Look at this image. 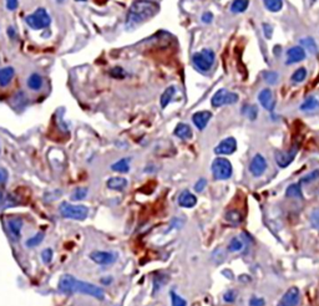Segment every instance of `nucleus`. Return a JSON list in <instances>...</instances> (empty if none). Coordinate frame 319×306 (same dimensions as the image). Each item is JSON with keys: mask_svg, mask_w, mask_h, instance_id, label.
<instances>
[{"mask_svg": "<svg viewBox=\"0 0 319 306\" xmlns=\"http://www.w3.org/2000/svg\"><path fill=\"white\" fill-rule=\"evenodd\" d=\"M59 291L64 294H83V295L92 296L95 299L102 300L105 298V291L100 286L93 285V284L85 283L79 279L74 278L73 275H62L57 284Z\"/></svg>", "mask_w": 319, "mask_h": 306, "instance_id": "nucleus-1", "label": "nucleus"}, {"mask_svg": "<svg viewBox=\"0 0 319 306\" xmlns=\"http://www.w3.org/2000/svg\"><path fill=\"white\" fill-rule=\"evenodd\" d=\"M158 10H160V6L152 0H135L127 13L126 25L129 28L140 25L153 18L158 13Z\"/></svg>", "mask_w": 319, "mask_h": 306, "instance_id": "nucleus-2", "label": "nucleus"}, {"mask_svg": "<svg viewBox=\"0 0 319 306\" xmlns=\"http://www.w3.org/2000/svg\"><path fill=\"white\" fill-rule=\"evenodd\" d=\"M59 212L61 217L66 219H74V221H85L89 216V208L81 204H70L64 202L60 204Z\"/></svg>", "mask_w": 319, "mask_h": 306, "instance_id": "nucleus-3", "label": "nucleus"}, {"mask_svg": "<svg viewBox=\"0 0 319 306\" xmlns=\"http://www.w3.org/2000/svg\"><path fill=\"white\" fill-rule=\"evenodd\" d=\"M25 23L33 30H42L51 24V18H50L46 9L39 8L33 14H29L28 16H25Z\"/></svg>", "mask_w": 319, "mask_h": 306, "instance_id": "nucleus-4", "label": "nucleus"}, {"mask_svg": "<svg viewBox=\"0 0 319 306\" xmlns=\"http://www.w3.org/2000/svg\"><path fill=\"white\" fill-rule=\"evenodd\" d=\"M215 52L211 49H203L192 56V64L201 73H207L215 64Z\"/></svg>", "mask_w": 319, "mask_h": 306, "instance_id": "nucleus-5", "label": "nucleus"}, {"mask_svg": "<svg viewBox=\"0 0 319 306\" xmlns=\"http://www.w3.org/2000/svg\"><path fill=\"white\" fill-rule=\"evenodd\" d=\"M211 171H212L213 178L215 179H217V181H226V179L231 178L233 168H232V163L228 159L223 158V157H217L212 162Z\"/></svg>", "mask_w": 319, "mask_h": 306, "instance_id": "nucleus-6", "label": "nucleus"}, {"mask_svg": "<svg viewBox=\"0 0 319 306\" xmlns=\"http://www.w3.org/2000/svg\"><path fill=\"white\" fill-rule=\"evenodd\" d=\"M238 101V95L234 92H229L226 88H221L213 95L211 104L213 107H221L225 105H233Z\"/></svg>", "mask_w": 319, "mask_h": 306, "instance_id": "nucleus-7", "label": "nucleus"}, {"mask_svg": "<svg viewBox=\"0 0 319 306\" xmlns=\"http://www.w3.org/2000/svg\"><path fill=\"white\" fill-rule=\"evenodd\" d=\"M299 300H301V291L296 286H292L283 294L277 306H298Z\"/></svg>", "mask_w": 319, "mask_h": 306, "instance_id": "nucleus-8", "label": "nucleus"}, {"mask_svg": "<svg viewBox=\"0 0 319 306\" xmlns=\"http://www.w3.org/2000/svg\"><path fill=\"white\" fill-rule=\"evenodd\" d=\"M237 150V141L233 137H227L221 141L215 148V153L218 156H227L236 152Z\"/></svg>", "mask_w": 319, "mask_h": 306, "instance_id": "nucleus-9", "label": "nucleus"}, {"mask_svg": "<svg viewBox=\"0 0 319 306\" xmlns=\"http://www.w3.org/2000/svg\"><path fill=\"white\" fill-rule=\"evenodd\" d=\"M6 228H8L9 235L11 236V239L15 241H18L20 239L21 235V228H23V219L19 217H11L8 218L6 221Z\"/></svg>", "mask_w": 319, "mask_h": 306, "instance_id": "nucleus-10", "label": "nucleus"}, {"mask_svg": "<svg viewBox=\"0 0 319 306\" xmlns=\"http://www.w3.org/2000/svg\"><path fill=\"white\" fill-rule=\"evenodd\" d=\"M266 169H267V161H266L262 154L258 153L252 158L251 164H249V171L254 177H261L265 173Z\"/></svg>", "mask_w": 319, "mask_h": 306, "instance_id": "nucleus-11", "label": "nucleus"}, {"mask_svg": "<svg viewBox=\"0 0 319 306\" xmlns=\"http://www.w3.org/2000/svg\"><path fill=\"white\" fill-rule=\"evenodd\" d=\"M90 259L99 265H110L117 259V255L111 252H92Z\"/></svg>", "mask_w": 319, "mask_h": 306, "instance_id": "nucleus-12", "label": "nucleus"}, {"mask_svg": "<svg viewBox=\"0 0 319 306\" xmlns=\"http://www.w3.org/2000/svg\"><path fill=\"white\" fill-rule=\"evenodd\" d=\"M296 154L297 147H293L292 150L285 151V152H277V154H275V162H277V164L279 167L285 168V167H288L293 162V159L296 158Z\"/></svg>", "mask_w": 319, "mask_h": 306, "instance_id": "nucleus-13", "label": "nucleus"}, {"mask_svg": "<svg viewBox=\"0 0 319 306\" xmlns=\"http://www.w3.org/2000/svg\"><path fill=\"white\" fill-rule=\"evenodd\" d=\"M306 59V50L302 46H293L287 51V65L297 64Z\"/></svg>", "mask_w": 319, "mask_h": 306, "instance_id": "nucleus-14", "label": "nucleus"}, {"mask_svg": "<svg viewBox=\"0 0 319 306\" xmlns=\"http://www.w3.org/2000/svg\"><path fill=\"white\" fill-rule=\"evenodd\" d=\"M258 100H260V104L262 105L263 109H266L267 111H273L275 101L270 88H265V90L261 91L260 95H258Z\"/></svg>", "mask_w": 319, "mask_h": 306, "instance_id": "nucleus-15", "label": "nucleus"}, {"mask_svg": "<svg viewBox=\"0 0 319 306\" xmlns=\"http://www.w3.org/2000/svg\"><path fill=\"white\" fill-rule=\"evenodd\" d=\"M211 118H212V114H211L210 111L196 112V114L192 116L193 123H195V126L200 131L205 130L206 126L208 125V122H210Z\"/></svg>", "mask_w": 319, "mask_h": 306, "instance_id": "nucleus-16", "label": "nucleus"}, {"mask_svg": "<svg viewBox=\"0 0 319 306\" xmlns=\"http://www.w3.org/2000/svg\"><path fill=\"white\" fill-rule=\"evenodd\" d=\"M20 203V200L13 194L5 191H0V209H6V208L15 207Z\"/></svg>", "mask_w": 319, "mask_h": 306, "instance_id": "nucleus-17", "label": "nucleus"}, {"mask_svg": "<svg viewBox=\"0 0 319 306\" xmlns=\"http://www.w3.org/2000/svg\"><path fill=\"white\" fill-rule=\"evenodd\" d=\"M179 204L182 208H193L197 204V198L189 191H183L179 197Z\"/></svg>", "mask_w": 319, "mask_h": 306, "instance_id": "nucleus-18", "label": "nucleus"}, {"mask_svg": "<svg viewBox=\"0 0 319 306\" xmlns=\"http://www.w3.org/2000/svg\"><path fill=\"white\" fill-rule=\"evenodd\" d=\"M14 76H15V70L11 66L0 69V87H6L10 85Z\"/></svg>", "mask_w": 319, "mask_h": 306, "instance_id": "nucleus-19", "label": "nucleus"}, {"mask_svg": "<svg viewBox=\"0 0 319 306\" xmlns=\"http://www.w3.org/2000/svg\"><path fill=\"white\" fill-rule=\"evenodd\" d=\"M174 135L181 140H191L192 138V130L187 123H179L175 128Z\"/></svg>", "mask_w": 319, "mask_h": 306, "instance_id": "nucleus-20", "label": "nucleus"}, {"mask_svg": "<svg viewBox=\"0 0 319 306\" xmlns=\"http://www.w3.org/2000/svg\"><path fill=\"white\" fill-rule=\"evenodd\" d=\"M26 83H28V87L33 91H39L40 88L44 85V80H43V76L38 73H33L26 80Z\"/></svg>", "mask_w": 319, "mask_h": 306, "instance_id": "nucleus-21", "label": "nucleus"}, {"mask_svg": "<svg viewBox=\"0 0 319 306\" xmlns=\"http://www.w3.org/2000/svg\"><path fill=\"white\" fill-rule=\"evenodd\" d=\"M107 188L112 191H124L127 187V179L124 177H112L107 181Z\"/></svg>", "mask_w": 319, "mask_h": 306, "instance_id": "nucleus-22", "label": "nucleus"}, {"mask_svg": "<svg viewBox=\"0 0 319 306\" xmlns=\"http://www.w3.org/2000/svg\"><path fill=\"white\" fill-rule=\"evenodd\" d=\"M175 94H176V87H175V86H169V87L162 92L161 99H160V104H161L162 109H166V107L169 106V104L172 101V99H174Z\"/></svg>", "mask_w": 319, "mask_h": 306, "instance_id": "nucleus-23", "label": "nucleus"}, {"mask_svg": "<svg viewBox=\"0 0 319 306\" xmlns=\"http://www.w3.org/2000/svg\"><path fill=\"white\" fill-rule=\"evenodd\" d=\"M111 169L115 172H120V173H126L130 169V159L122 158L120 161L115 162L111 166Z\"/></svg>", "mask_w": 319, "mask_h": 306, "instance_id": "nucleus-24", "label": "nucleus"}, {"mask_svg": "<svg viewBox=\"0 0 319 306\" xmlns=\"http://www.w3.org/2000/svg\"><path fill=\"white\" fill-rule=\"evenodd\" d=\"M249 5V0H234L231 5V11L234 14L244 13Z\"/></svg>", "mask_w": 319, "mask_h": 306, "instance_id": "nucleus-25", "label": "nucleus"}, {"mask_svg": "<svg viewBox=\"0 0 319 306\" xmlns=\"http://www.w3.org/2000/svg\"><path fill=\"white\" fill-rule=\"evenodd\" d=\"M317 109H319V101L316 97H309L301 105V110L304 112L316 111Z\"/></svg>", "mask_w": 319, "mask_h": 306, "instance_id": "nucleus-26", "label": "nucleus"}, {"mask_svg": "<svg viewBox=\"0 0 319 306\" xmlns=\"http://www.w3.org/2000/svg\"><path fill=\"white\" fill-rule=\"evenodd\" d=\"M285 195L289 198H302L303 193H302V187L299 183H293L285 190Z\"/></svg>", "mask_w": 319, "mask_h": 306, "instance_id": "nucleus-27", "label": "nucleus"}, {"mask_svg": "<svg viewBox=\"0 0 319 306\" xmlns=\"http://www.w3.org/2000/svg\"><path fill=\"white\" fill-rule=\"evenodd\" d=\"M226 221L229 222L232 226H238L242 223L243 218H242L241 212H238V210H229L226 214Z\"/></svg>", "mask_w": 319, "mask_h": 306, "instance_id": "nucleus-28", "label": "nucleus"}, {"mask_svg": "<svg viewBox=\"0 0 319 306\" xmlns=\"http://www.w3.org/2000/svg\"><path fill=\"white\" fill-rule=\"evenodd\" d=\"M301 44H302V47H303L304 50H308L311 54L316 55L317 52H318V46H317L316 41H314L312 38H306V39H302Z\"/></svg>", "mask_w": 319, "mask_h": 306, "instance_id": "nucleus-29", "label": "nucleus"}, {"mask_svg": "<svg viewBox=\"0 0 319 306\" xmlns=\"http://www.w3.org/2000/svg\"><path fill=\"white\" fill-rule=\"evenodd\" d=\"M263 3H265L266 9L272 13H277L283 6V0H263Z\"/></svg>", "mask_w": 319, "mask_h": 306, "instance_id": "nucleus-30", "label": "nucleus"}, {"mask_svg": "<svg viewBox=\"0 0 319 306\" xmlns=\"http://www.w3.org/2000/svg\"><path fill=\"white\" fill-rule=\"evenodd\" d=\"M44 238H45V234L43 233V231H40V233L35 234L34 236H31L30 239H28V240H26V247L28 248L38 247L39 244H42V241L44 240Z\"/></svg>", "mask_w": 319, "mask_h": 306, "instance_id": "nucleus-31", "label": "nucleus"}, {"mask_svg": "<svg viewBox=\"0 0 319 306\" xmlns=\"http://www.w3.org/2000/svg\"><path fill=\"white\" fill-rule=\"evenodd\" d=\"M306 77H307V70L304 68H301L293 73V75H292V82L301 83L306 80Z\"/></svg>", "mask_w": 319, "mask_h": 306, "instance_id": "nucleus-32", "label": "nucleus"}, {"mask_svg": "<svg viewBox=\"0 0 319 306\" xmlns=\"http://www.w3.org/2000/svg\"><path fill=\"white\" fill-rule=\"evenodd\" d=\"M243 249V241L239 238H233L231 241H229L228 250L229 252H239V250Z\"/></svg>", "mask_w": 319, "mask_h": 306, "instance_id": "nucleus-33", "label": "nucleus"}, {"mask_svg": "<svg viewBox=\"0 0 319 306\" xmlns=\"http://www.w3.org/2000/svg\"><path fill=\"white\" fill-rule=\"evenodd\" d=\"M86 195H88V188L79 187L74 191L73 195H71V199L73 200H83V199H85Z\"/></svg>", "mask_w": 319, "mask_h": 306, "instance_id": "nucleus-34", "label": "nucleus"}, {"mask_svg": "<svg viewBox=\"0 0 319 306\" xmlns=\"http://www.w3.org/2000/svg\"><path fill=\"white\" fill-rule=\"evenodd\" d=\"M243 114L248 117L249 119H256L257 118V107L253 106V105H249V106H246L243 109Z\"/></svg>", "mask_w": 319, "mask_h": 306, "instance_id": "nucleus-35", "label": "nucleus"}, {"mask_svg": "<svg viewBox=\"0 0 319 306\" xmlns=\"http://www.w3.org/2000/svg\"><path fill=\"white\" fill-rule=\"evenodd\" d=\"M309 221H311L312 227H313L316 230L319 231V208H317V209H314L313 212L311 213Z\"/></svg>", "mask_w": 319, "mask_h": 306, "instance_id": "nucleus-36", "label": "nucleus"}, {"mask_svg": "<svg viewBox=\"0 0 319 306\" xmlns=\"http://www.w3.org/2000/svg\"><path fill=\"white\" fill-rule=\"evenodd\" d=\"M171 303L172 306H187V301L184 299H182L175 291H171Z\"/></svg>", "mask_w": 319, "mask_h": 306, "instance_id": "nucleus-37", "label": "nucleus"}, {"mask_svg": "<svg viewBox=\"0 0 319 306\" xmlns=\"http://www.w3.org/2000/svg\"><path fill=\"white\" fill-rule=\"evenodd\" d=\"M263 78H265L266 82L270 83V85H274V83H277L278 74L273 73V71H267V73L263 74Z\"/></svg>", "mask_w": 319, "mask_h": 306, "instance_id": "nucleus-38", "label": "nucleus"}, {"mask_svg": "<svg viewBox=\"0 0 319 306\" xmlns=\"http://www.w3.org/2000/svg\"><path fill=\"white\" fill-rule=\"evenodd\" d=\"M110 75L115 78H124L126 76V71L122 68H114L110 71Z\"/></svg>", "mask_w": 319, "mask_h": 306, "instance_id": "nucleus-39", "label": "nucleus"}, {"mask_svg": "<svg viewBox=\"0 0 319 306\" xmlns=\"http://www.w3.org/2000/svg\"><path fill=\"white\" fill-rule=\"evenodd\" d=\"M42 260L43 263H45V264H49L50 262L52 260V250L50 249V248H47V249H44L42 252Z\"/></svg>", "mask_w": 319, "mask_h": 306, "instance_id": "nucleus-40", "label": "nucleus"}, {"mask_svg": "<svg viewBox=\"0 0 319 306\" xmlns=\"http://www.w3.org/2000/svg\"><path fill=\"white\" fill-rule=\"evenodd\" d=\"M206 185H207V181H206L205 178L198 179V181L196 182V185H195V191L197 193L203 192V190H205V188H206Z\"/></svg>", "mask_w": 319, "mask_h": 306, "instance_id": "nucleus-41", "label": "nucleus"}, {"mask_svg": "<svg viewBox=\"0 0 319 306\" xmlns=\"http://www.w3.org/2000/svg\"><path fill=\"white\" fill-rule=\"evenodd\" d=\"M5 5L9 11L16 10L19 6V0H5Z\"/></svg>", "mask_w": 319, "mask_h": 306, "instance_id": "nucleus-42", "label": "nucleus"}, {"mask_svg": "<svg viewBox=\"0 0 319 306\" xmlns=\"http://www.w3.org/2000/svg\"><path fill=\"white\" fill-rule=\"evenodd\" d=\"M317 178H319V169H316V171H313L307 177H303V178H302V182H312V181H316Z\"/></svg>", "mask_w": 319, "mask_h": 306, "instance_id": "nucleus-43", "label": "nucleus"}, {"mask_svg": "<svg viewBox=\"0 0 319 306\" xmlns=\"http://www.w3.org/2000/svg\"><path fill=\"white\" fill-rule=\"evenodd\" d=\"M223 300L226 301V303H233L236 300V294H234L233 290L227 291L225 295H223Z\"/></svg>", "mask_w": 319, "mask_h": 306, "instance_id": "nucleus-44", "label": "nucleus"}, {"mask_svg": "<svg viewBox=\"0 0 319 306\" xmlns=\"http://www.w3.org/2000/svg\"><path fill=\"white\" fill-rule=\"evenodd\" d=\"M8 181V171L3 167H0V185H3Z\"/></svg>", "mask_w": 319, "mask_h": 306, "instance_id": "nucleus-45", "label": "nucleus"}, {"mask_svg": "<svg viewBox=\"0 0 319 306\" xmlns=\"http://www.w3.org/2000/svg\"><path fill=\"white\" fill-rule=\"evenodd\" d=\"M249 306H265V300L260 298H252L249 301Z\"/></svg>", "mask_w": 319, "mask_h": 306, "instance_id": "nucleus-46", "label": "nucleus"}, {"mask_svg": "<svg viewBox=\"0 0 319 306\" xmlns=\"http://www.w3.org/2000/svg\"><path fill=\"white\" fill-rule=\"evenodd\" d=\"M212 20H213V14L210 13V11H207V13H205L202 15V21L205 24L212 23Z\"/></svg>", "mask_w": 319, "mask_h": 306, "instance_id": "nucleus-47", "label": "nucleus"}, {"mask_svg": "<svg viewBox=\"0 0 319 306\" xmlns=\"http://www.w3.org/2000/svg\"><path fill=\"white\" fill-rule=\"evenodd\" d=\"M263 28H265V33H266V38H267V39H270L271 37H272V26L271 25H268V24H265V25H263Z\"/></svg>", "mask_w": 319, "mask_h": 306, "instance_id": "nucleus-48", "label": "nucleus"}, {"mask_svg": "<svg viewBox=\"0 0 319 306\" xmlns=\"http://www.w3.org/2000/svg\"><path fill=\"white\" fill-rule=\"evenodd\" d=\"M75 1H79V3H84V1H88V0H75Z\"/></svg>", "mask_w": 319, "mask_h": 306, "instance_id": "nucleus-49", "label": "nucleus"}, {"mask_svg": "<svg viewBox=\"0 0 319 306\" xmlns=\"http://www.w3.org/2000/svg\"><path fill=\"white\" fill-rule=\"evenodd\" d=\"M57 3H60V4L64 3V0H57Z\"/></svg>", "mask_w": 319, "mask_h": 306, "instance_id": "nucleus-50", "label": "nucleus"}, {"mask_svg": "<svg viewBox=\"0 0 319 306\" xmlns=\"http://www.w3.org/2000/svg\"><path fill=\"white\" fill-rule=\"evenodd\" d=\"M312 1H316V0H312Z\"/></svg>", "mask_w": 319, "mask_h": 306, "instance_id": "nucleus-51", "label": "nucleus"}]
</instances>
